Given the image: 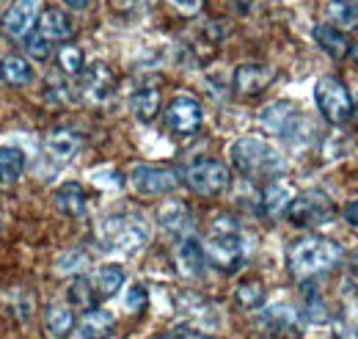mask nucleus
Here are the masks:
<instances>
[{
    "label": "nucleus",
    "mask_w": 358,
    "mask_h": 339,
    "mask_svg": "<svg viewBox=\"0 0 358 339\" xmlns=\"http://www.w3.org/2000/svg\"><path fill=\"white\" fill-rule=\"evenodd\" d=\"M314 39H317V44H320L331 58H336V61H342L345 55H350V42H348V36H345L342 31H336L334 25H328V22L314 25Z\"/></svg>",
    "instance_id": "24"
},
{
    "label": "nucleus",
    "mask_w": 358,
    "mask_h": 339,
    "mask_svg": "<svg viewBox=\"0 0 358 339\" xmlns=\"http://www.w3.org/2000/svg\"><path fill=\"white\" fill-rule=\"evenodd\" d=\"M25 171V155L20 146H0V188L14 185Z\"/></svg>",
    "instance_id": "27"
},
{
    "label": "nucleus",
    "mask_w": 358,
    "mask_h": 339,
    "mask_svg": "<svg viewBox=\"0 0 358 339\" xmlns=\"http://www.w3.org/2000/svg\"><path fill=\"white\" fill-rule=\"evenodd\" d=\"M292 188L289 185H281V182H273L265 185V191L259 193V207L265 215H284L289 202H292Z\"/></svg>",
    "instance_id": "26"
},
{
    "label": "nucleus",
    "mask_w": 358,
    "mask_h": 339,
    "mask_svg": "<svg viewBox=\"0 0 358 339\" xmlns=\"http://www.w3.org/2000/svg\"><path fill=\"white\" fill-rule=\"evenodd\" d=\"M174 265H177L179 276H185V279H199L204 273V265H207L204 246H201V240L193 232L182 235L177 240V246H174Z\"/></svg>",
    "instance_id": "12"
},
{
    "label": "nucleus",
    "mask_w": 358,
    "mask_h": 339,
    "mask_svg": "<svg viewBox=\"0 0 358 339\" xmlns=\"http://www.w3.org/2000/svg\"><path fill=\"white\" fill-rule=\"evenodd\" d=\"M149 223L141 215H110L99 226V243L122 254H138L149 243Z\"/></svg>",
    "instance_id": "4"
},
{
    "label": "nucleus",
    "mask_w": 358,
    "mask_h": 339,
    "mask_svg": "<svg viewBox=\"0 0 358 339\" xmlns=\"http://www.w3.org/2000/svg\"><path fill=\"white\" fill-rule=\"evenodd\" d=\"M78 152H80V135L72 132V130H58L45 141V158L47 163L55 166V169L69 166Z\"/></svg>",
    "instance_id": "14"
},
{
    "label": "nucleus",
    "mask_w": 358,
    "mask_h": 339,
    "mask_svg": "<svg viewBox=\"0 0 358 339\" xmlns=\"http://www.w3.org/2000/svg\"><path fill=\"white\" fill-rule=\"evenodd\" d=\"M58 69L64 75H69V78H78L83 72V50L80 47H72V44L61 47L58 50Z\"/></svg>",
    "instance_id": "30"
},
{
    "label": "nucleus",
    "mask_w": 358,
    "mask_h": 339,
    "mask_svg": "<svg viewBox=\"0 0 358 339\" xmlns=\"http://www.w3.org/2000/svg\"><path fill=\"white\" fill-rule=\"evenodd\" d=\"M39 14H42V0H14L11 8H6V14L0 20L3 36H8V39H25L36 28Z\"/></svg>",
    "instance_id": "11"
},
{
    "label": "nucleus",
    "mask_w": 358,
    "mask_h": 339,
    "mask_svg": "<svg viewBox=\"0 0 358 339\" xmlns=\"http://www.w3.org/2000/svg\"><path fill=\"white\" fill-rule=\"evenodd\" d=\"M229 158H231V166L248 179H275L287 171V160L275 152V146L254 135L237 138L229 146Z\"/></svg>",
    "instance_id": "2"
},
{
    "label": "nucleus",
    "mask_w": 358,
    "mask_h": 339,
    "mask_svg": "<svg viewBox=\"0 0 358 339\" xmlns=\"http://www.w3.org/2000/svg\"><path fill=\"white\" fill-rule=\"evenodd\" d=\"M342 246L336 240H328V237H320V235H309V237H301L289 246L287 251V268L295 279H314L320 273H328L334 270L339 262H342Z\"/></svg>",
    "instance_id": "1"
},
{
    "label": "nucleus",
    "mask_w": 358,
    "mask_h": 339,
    "mask_svg": "<svg viewBox=\"0 0 358 339\" xmlns=\"http://www.w3.org/2000/svg\"><path fill=\"white\" fill-rule=\"evenodd\" d=\"M69 8H75V11H83L86 6H89V0H64Z\"/></svg>",
    "instance_id": "37"
},
{
    "label": "nucleus",
    "mask_w": 358,
    "mask_h": 339,
    "mask_svg": "<svg viewBox=\"0 0 358 339\" xmlns=\"http://www.w3.org/2000/svg\"><path fill=\"white\" fill-rule=\"evenodd\" d=\"M345 221L358 229V199H353V202H348V205H345Z\"/></svg>",
    "instance_id": "35"
},
{
    "label": "nucleus",
    "mask_w": 358,
    "mask_h": 339,
    "mask_svg": "<svg viewBox=\"0 0 358 339\" xmlns=\"http://www.w3.org/2000/svg\"><path fill=\"white\" fill-rule=\"evenodd\" d=\"M55 207L69 218H83L89 210V199H86V193L78 182H66L55 191Z\"/></svg>",
    "instance_id": "22"
},
{
    "label": "nucleus",
    "mask_w": 358,
    "mask_h": 339,
    "mask_svg": "<svg viewBox=\"0 0 358 339\" xmlns=\"http://www.w3.org/2000/svg\"><path fill=\"white\" fill-rule=\"evenodd\" d=\"M83 75V94L89 97L91 102H108L110 97H113V91H116V78H113V72L108 69V64H102V61H96V64H91L86 72H80Z\"/></svg>",
    "instance_id": "15"
},
{
    "label": "nucleus",
    "mask_w": 358,
    "mask_h": 339,
    "mask_svg": "<svg viewBox=\"0 0 358 339\" xmlns=\"http://www.w3.org/2000/svg\"><path fill=\"white\" fill-rule=\"evenodd\" d=\"M273 83V69L265 64H240L231 75V88L237 97H254Z\"/></svg>",
    "instance_id": "13"
},
{
    "label": "nucleus",
    "mask_w": 358,
    "mask_h": 339,
    "mask_svg": "<svg viewBox=\"0 0 358 339\" xmlns=\"http://www.w3.org/2000/svg\"><path fill=\"white\" fill-rule=\"evenodd\" d=\"M179 185V174L174 169H157V166H135L130 171V188L143 199L166 196Z\"/></svg>",
    "instance_id": "10"
},
{
    "label": "nucleus",
    "mask_w": 358,
    "mask_h": 339,
    "mask_svg": "<svg viewBox=\"0 0 358 339\" xmlns=\"http://www.w3.org/2000/svg\"><path fill=\"white\" fill-rule=\"evenodd\" d=\"M157 223L160 229H166L169 235H190V226H193V215L187 210L185 202H166L160 212H157Z\"/></svg>",
    "instance_id": "19"
},
{
    "label": "nucleus",
    "mask_w": 358,
    "mask_h": 339,
    "mask_svg": "<svg viewBox=\"0 0 358 339\" xmlns=\"http://www.w3.org/2000/svg\"><path fill=\"white\" fill-rule=\"evenodd\" d=\"M328 25L342 34L358 28V0H328Z\"/></svg>",
    "instance_id": "25"
},
{
    "label": "nucleus",
    "mask_w": 358,
    "mask_h": 339,
    "mask_svg": "<svg viewBox=\"0 0 358 339\" xmlns=\"http://www.w3.org/2000/svg\"><path fill=\"white\" fill-rule=\"evenodd\" d=\"M25 44H28V53H31L36 61H45L47 55H50V42H45L36 31H34V36H25Z\"/></svg>",
    "instance_id": "33"
},
{
    "label": "nucleus",
    "mask_w": 358,
    "mask_h": 339,
    "mask_svg": "<svg viewBox=\"0 0 358 339\" xmlns=\"http://www.w3.org/2000/svg\"><path fill=\"white\" fill-rule=\"evenodd\" d=\"M69 300L80 309H94L96 303V293H94V284H91L86 276H78L72 284H69Z\"/></svg>",
    "instance_id": "31"
},
{
    "label": "nucleus",
    "mask_w": 358,
    "mask_h": 339,
    "mask_svg": "<svg viewBox=\"0 0 358 339\" xmlns=\"http://www.w3.org/2000/svg\"><path fill=\"white\" fill-rule=\"evenodd\" d=\"M182 177L187 182V188L193 193H199V196H221L229 188V182H231V174L226 169V163L213 160V158L193 160Z\"/></svg>",
    "instance_id": "8"
},
{
    "label": "nucleus",
    "mask_w": 358,
    "mask_h": 339,
    "mask_svg": "<svg viewBox=\"0 0 358 339\" xmlns=\"http://www.w3.org/2000/svg\"><path fill=\"white\" fill-rule=\"evenodd\" d=\"M201 246H204V259L221 273H234L245 259L243 235L237 232V223L231 218H218L213 235Z\"/></svg>",
    "instance_id": "3"
},
{
    "label": "nucleus",
    "mask_w": 358,
    "mask_h": 339,
    "mask_svg": "<svg viewBox=\"0 0 358 339\" xmlns=\"http://www.w3.org/2000/svg\"><path fill=\"white\" fill-rule=\"evenodd\" d=\"M350 55H353V61L358 64V42L353 44V47H350Z\"/></svg>",
    "instance_id": "38"
},
{
    "label": "nucleus",
    "mask_w": 358,
    "mask_h": 339,
    "mask_svg": "<svg viewBox=\"0 0 358 339\" xmlns=\"http://www.w3.org/2000/svg\"><path fill=\"white\" fill-rule=\"evenodd\" d=\"M314 102L328 125H345L353 116V97H350L348 85L331 75H325L314 83Z\"/></svg>",
    "instance_id": "5"
},
{
    "label": "nucleus",
    "mask_w": 358,
    "mask_h": 339,
    "mask_svg": "<svg viewBox=\"0 0 358 339\" xmlns=\"http://www.w3.org/2000/svg\"><path fill=\"white\" fill-rule=\"evenodd\" d=\"M163 339H210L207 334H199L193 328H182V331H174V334H166Z\"/></svg>",
    "instance_id": "36"
},
{
    "label": "nucleus",
    "mask_w": 358,
    "mask_h": 339,
    "mask_svg": "<svg viewBox=\"0 0 358 339\" xmlns=\"http://www.w3.org/2000/svg\"><path fill=\"white\" fill-rule=\"evenodd\" d=\"M265 326L275 331H298V312L292 306H275L265 312Z\"/></svg>",
    "instance_id": "29"
},
{
    "label": "nucleus",
    "mask_w": 358,
    "mask_h": 339,
    "mask_svg": "<svg viewBox=\"0 0 358 339\" xmlns=\"http://www.w3.org/2000/svg\"><path fill=\"white\" fill-rule=\"evenodd\" d=\"M169 3L177 8L179 14H185V17H196L204 8V0H169Z\"/></svg>",
    "instance_id": "34"
},
{
    "label": "nucleus",
    "mask_w": 358,
    "mask_h": 339,
    "mask_svg": "<svg viewBox=\"0 0 358 339\" xmlns=\"http://www.w3.org/2000/svg\"><path fill=\"white\" fill-rule=\"evenodd\" d=\"M116 331V317L108 309H86V314L78 323V337L80 339H110Z\"/></svg>",
    "instance_id": "17"
},
{
    "label": "nucleus",
    "mask_w": 358,
    "mask_h": 339,
    "mask_svg": "<svg viewBox=\"0 0 358 339\" xmlns=\"http://www.w3.org/2000/svg\"><path fill=\"white\" fill-rule=\"evenodd\" d=\"M234 300L243 306V309H259L262 300H265V284L259 279H245L237 284L234 290Z\"/></svg>",
    "instance_id": "28"
},
{
    "label": "nucleus",
    "mask_w": 358,
    "mask_h": 339,
    "mask_svg": "<svg viewBox=\"0 0 358 339\" xmlns=\"http://www.w3.org/2000/svg\"><path fill=\"white\" fill-rule=\"evenodd\" d=\"M146 306V287L143 284H133L127 290V298H124V309L127 312H141Z\"/></svg>",
    "instance_id": "32"
},
{
    "label": "nucleus",
    "mask_w": 358,
    "mask_h": 339,
    "mask_svg": "<svg viewBox=\"0 0 358 339\" xmlns=\"http://www.w3.org/2000/svg\"><path fill=\"white\" fill-rule=\"evenodd\" d=\"M160 105H163V97H160V88L157 85H143V88H135L133 97H130V111L138 122L149 125L157 119L160 113Z\"/></svg>",
    "instance_id": "18"
},
{
    "label": "nucleus",
    "mask_w": 358,
    "mask_h": 339,
    "mask_svg": "<svg viewBox=\"0 0 358 339\" xmlns=\"http://www.w3.org/2000/svg\"><path fill=\"white\" fill-rule=\"evenodd\" d=\"M0 81L6 85H14V88L28 85L34 81V67H31V61L22 58V55H14V53L3 55V58H0Z\"/></svg>",
    "instance_id": "21"
},
{
    "label": "nucleus",
    "mask_w": 358,
    "mask_h": 339,
    "mask_svg": "<svg viewBox=\"0 0 358 339\" xmlns=\"http://www.w3.org/2000/svg\"><path fill=\"white\" fill-rule=\"evenodd\" d=\"M124 282H127V273H124V268L116 265V262L99 265L96 273H94V279H91L96 298H113L122 287H124Z\"/></svg>",
    "instance_id": "20"
},
{
    "label": "nucleus",
    "mask_w": 358,
    "mask_h": 339,
    "mask_svg": "<svg viewBox=\"0 0 358 339\" xmlns=\"http://www.w3.org/2000/svg\"><path fill=\"white\" fill-rule=\"evenodd\" d=\"M353 113L358 116V99H353Z\"/></svg>",
    "instance_id": "39"
},
{
    "label": "nucleus",
    "mask_w": 358,
    "mask_h": 339,
    "mask_svg": "<svg viewBox=\"0 0 358 339\" xmlns=\"http://www.w3.org/2000/svg\"><path fill=\"white\" fill-rule=\"evenodd\" d=\"M45 328L50 339H64L75 328V312L66 303H50L45 312Z\"/></svg>",
    "instance_id": "23"
},
{
    "label": "nucleus",
    "mask_w": 358,
    "mask_h": 339,
    "mask_svg": "<svg viewBox=\"0 0 358 339\" xmlns=\"http://www.w3.org/2000/svg\"><path fill=\"white\" fill-rule=\"evenodd\" d=\"M163 122H166V127L171 130L174 135H193L196 130L201 127V122H204L201 102L196 97H190V94H177L169 102V108L163 113Z\"/></svg>",
    "instance_id": "9"
},
{
    "label": "nucleus",
    "mask_w": 358,
    "mask_h": 339,
    "mask_svg": "<svg viewBox=\"0 0 358 339\" xmlns=\"http://www.w3.org/2000/svg\"><path fill=\"white\" fill-rule=\"evenodd\" d=\"M259 125L268 130L270 135L275 138H287V141H295L301 135V130L306 127V116L301 111L298 102L292 99H278V102H270L259 111Z\"/></svg>",
    "instance_id": "6"
},
{
    "label": "nucleus",
    "mask_w": 358,
    "mask_h": 339,
    "mask_svg": "<svg viewBox=\"0 0 358 339\" xmlns=\"http://www.w3.org/2000/svg\"><path fill=\"white\" fill-rule=\"evenodd\" d=\"M36 34H39L45 42L61 44L72 39L75 25H72V20H69L61 8H42V14H39V20H36Z\"/></svg>",
    "instance_id": "16"
},
{
    "label": "nucleus",
    "mask_w": 358,
    "mask_h": 339,
    "mask_svg": "<svg viewBox=\"0 0 358 339\" xmlns=\"http://www.w3.org/2000/svg\"><path fill=\"white\" fill-rule=\"evenodd\" d=\"M334 202L328 199V193H322V191H303V193H298V196H292V202H289V207H287V221L289 223H295V226H301V229H312V226H320V223H325V221H331L334 218Z\"/></svg>",
    "instance_id": "7"
}]
</instances>
